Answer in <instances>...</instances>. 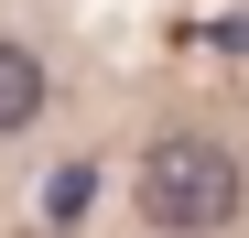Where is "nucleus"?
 I'll return each mask as SVG.
<instances>
[{"label":"nucleus","instance_id":"nucleus-1","mask_svg":"<svg viewBox=\"0 0 249 238\" xmlns=\"http://www.w3.org/2000/svg\"><path fill=\"white\" fill-rule=\"evenodd\" d=\"M141 217L174 227V238H217L238 217V152L206 141V130H162L141 152Z\"/></svg>","mask_w":249,"mask_h":238},{"label":"nucleus","instance_id":"nucleus-2","mask_svg":"<svg viewBox=\"0 0 249 238\" xmlns=\"http://www.w3.org/2000/svg\"><path fill=\"white\" fill-rule=\"evenodd\" d=\"M44 108V54H22V44H0V141L22 130V119Z\"/></svg>","mask_w":249,"mask_h":238}]
</instances>
